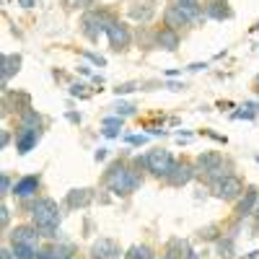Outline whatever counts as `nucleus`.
<instances>
[{
	"instance_id": "obj_12",
	"label": "nucleus",
	"mask_w": 259,
	"mask_h": 259,
	"mask_svg": "<svg viewBox=\"0 0 259 259\" xmlns=\"http://www.w3.org/2000/svg\"><path fill=\"white\" fill-rule=\"evenodd\" d=\"M182 45V36L177 29H168V26H161L153 31V47L156 50H166V52H177Z\"/></svg>"
},
{
	"instance_id": "obj_51",
	"label": "nucleus",
	"mask_w": 259,
	"mask_h": 259,
	"mask_svg": "<svg viewBox=\"0 0 259 259\" xmlns=\"http://www.w3.org/2000/svg\"><path fill=\"white\" fill-rule=\"evenodd\" d=\"M161 259H168V256H161Z\"/></svg>"
},
{
	"instance_id": "obj_34",
	"label": "nucleus",
	"mask_w": 259,
	"mask_h": 259,
	"mask_svg": "<svg viewBox=\"0 0 259 259\" xmlns=\"http://www.w3.org/2000/svg\"><path fill=\"white\" fill-rule=\"evenodd\" d=\"M124 140H127V145H145L148 143V135H127Z\"/></svg>"
},
{
	"instance_id": "obj_42",
	"label": "nucleus",
	"mask_w": 259,
	"mask_h": 259,
	"mask_svg": "<svg viewBox=\"0 0 259 259\" xmlns=\"http://www.w3.org/2000/svg\"><path fill=\"white\" fill-rule=\"evenodd\" d=\"M94 158H96V161H104V158H106V148H99L96 153H94Z\"/></svg>"
},
{
	"instance_id": "obj_1",
	"label": "nucleus",
	"mask_w": 259,
	"mask_h": 259,
	"mask_svg": "<svg viewBox=\"0 0 259 259\" xmlns=\"http://www.w3.org/2000/svg\"><path fill=\"white\" fill-rule=\"evenodd\" d=\"M101 184L109 189L114 197H130L133 192H138L143 187V174L135 163H127V161H112L106 166Z\"/></svg>"
},
{
	"instance_id": "obj_4",
	"label": "nucleus",
	"mask_w": 259,
	"mask_h": 259,
	"mask_svg": "<svg viewBox=\"0 0 259 259\" xmlns=\"http://www.w3.org/2000/svg\"><path fill=\"white\" fill-rule=\"evenodd\" d=\"M109 21H112V16L106 11L91 8V11H85L83 18H80V31H83V36L89 41H99V36L106 34V24H109Z\"/></svg>"
},
{
	"instance_id": "obj_29",
	"label": "nucleus",
	"mask_w": 259,
	"mask_h": 259,
	"mask_svg": "<svg viewBox=\"0 0 259 259\" xmlns=\"http://www.w3.org/2000/svg\"><path fill=\"white\" fill-rule=\"evenodd\" d=\"M140 89V83H135V80H130V83H119L117 89H112L117 96H124V94H133V91H138Z\"/></svg>"
},
{
	"instance_id": "obj_46",
	"label": "nucleus",
	"mask_w": 259,
	"mask_h": 259,
	"mask_svg": "<svg viewBox=\"0 0 259 259\" xmlns=\"http://www.w3.org/2000/svg\"><path fill=\"white\" fill-rule=\"evenodd\" d=\"M177 75H182L179 70H166V78H177Z\"/></svg>"
},
{
	"instance_id": "obj_22",
	"label": "nucleus",
	"mask_w": 259,
	"mask_h": 259,
	"mask_svg": "<svg viewBox=\"0 0 259 259\" xmlns=\"http://www.w3.org/2000/svg\"><path fill=\"white\" fill-rule=\"evenodd\" d=\"M231 119H244V122H254L259 119V101H244L239 106V112H233Z\"/></svg>"
},
{
	"instance_id": "obj_17",
	"label": "nucleus",
	"mask_w": 259,
	"mask_h": 259,
	"mask_svg": "<svg viewBox=\"0 0 259 259\" xmlns=\"http://www.w3.org/2000/svg\"><path fill=\"white\" fill-rule=\"evenodd\" d=\"M202 11H205V18H210V21H228L233 16L228 0H205Z\"/></svg>"
},
{
	"instance_id": "obj_26",
	"label": "nucleus",
	"mask_w": 259,
	"mask_h": 259,
	"mask_svg": "<svg viewBox=\"0 0 259 259\" xmlns=\"http://www.w3.org/2000/svg\"><path fill=\"white\" fill-rule=\"evenodd\" d=\"M11 249L18 259H36V251H39L36 246H29V244H11Z\"/></svg>"
},
{
	"instance_id": "obj_43",
	"label": "nucleus",
	"mask_w": 259,
	"mask_h": 259,
	"mask_svg": "<svg viewBox=\"0 0 259 259\" xmlns=\"http://www.w3.org/2000/svg\"><path fill=\"white\" fill-rule=\"evenodd\" d=\"M68 119L75 122V124H80V114H75V112H68Z\"/></svg>"
},
{
	"instance_id": "obj_11",
	"label": "nucleus",
	"mask_w": 259,
	"mask_h": 259,
	"mask_svg": "<svg viewBox=\"0 0 259 259\" xmlns=\"http://www.w3.org/2000/svg\"><path fill=\"white\" fill-rule=\"evenodd\" d=\"M8 241L11 244H29V246H36L39 249V241H41V231L31 223V226H16V228H11V233H8Z\"/></svg>"
},
{
	"instance_id": "obj_21",
	"label": "nucleus",
	"mask_w": 259,
	"mask_h": 259,
	"mask_svg": "<svg viewBox=\"0 0 259 259\" xmlns=\"http://www.w3.org/2000/svg\"><path fill=\"white\" fill-rule=\"evenodd\" d=\"M16 127H26V130H39L41 133V127H45V117H41L36 109H29L24 112L18 119H16Z\"/></svg>"
},
{
	"instance_id": "obj_23",
	"label": "nucleus",
	"mask_w": 259,
	"mask_h": 259,
	"mask_svg": "<svg viewBox=\"0 0 259 259\" xmlns=\"http://www.w3.org/2000/svg\"><path fill=\"white\" fill-rule=\"evenodd\" d=\"M124 259H156V251L148 244H135L124 251Z\"/></svg>"
},
{
	"instance_id": "obj_7",
	"label": "nucleus",
	"mask_w": 259,
	"mask_h": 259,
	"mask_svg": "<svg viewBox=\"0 0 259 259\" xmlns=\"http://www.w3.org/2000/svg\"><path fill=\"white\" fill-rule=\"evenodd\" d=\"M31 109V96L24 94V91H11V89H3V114L11 117H21L24 112Z\"/></svg>"
},
{
	"instance_id": "obj_15",
	"label": "nucleus",
	"mask_w": 259,
	"mask_h": 259,
	"mask_svg": "<svg viewBox=\"0 0 259 259\" xmlns=\"http://www.w3.org/2000/svg\"><path fill=\"white\" fill-rule=\"evenodd\" d=\"M41 140V133L39 130H26V127H16V140H13V145H16V150L21 156H26V153H31V150L36 148V143Z\"/></svg>"
},
{
	"instance_id": "obj_2",
	"label": "nucleus",
	"mask_w": 259,
	"mask_h": 259,
	"mask_svg": "<svg viewBox=\"0 0 259 259\" xmlns=\"http://www.w3.org/2000/svg\"><path fill=\"white\" fill-rule=\"evenodd\" d=\"M31 223L39 228V231H47V228H57L60 226V207L55 200L50 197H39L34 200V207H31Z\"/></svg>"
},
{
	"instance_id": "obj_45",
	"label": "nucleus",
	"mask_w": 259,
	"mask_h": 259,
	"mask_svg": "<svg viewBox=\"0 0 259 259\" xmlns=\"http://www.w3.org/2000/svg\"><path fill=\"white\" fill-rule=\"evenodd\" d=\"M83 75H91V68H89V65H80V68H78Z\"/></svg>"
},
{
	"instance_id": "obj_16",
	"label": "nucleus",
	"mask_w": 259,
	"mask_h": 259,
	"mask_svg": "<svg viewBox=\"0 0 259 259\" xmlns=\"http://www.w3.org/2000/svg\"><path fill=\"white\" fill-rule=\"evenodd\" d=\"M94 200H96V192L89 189V187L70 189L68 194H65V207H68V210H85Z\"/></svg>"
},
{
	"instance_id": "obj_10",
	"label": "nucleus",
	"mask_w": 259,
	"mask_h": 259,
	"mask_svg": "<svg viewBox=\"0 0 259 259\" xmlns=\"http://www.w3.org/2000/svg\"><path fill=\"white\" fill-rule=\"evenodd\" d=\"M194 163H197V171L202 174V179H207L210 174H215V171L226 168V158H223V153H218V150H202Z\"/></svg>"
},
{
	"instance_id": "obj_37",
	"label": "nucleus",
	"mask_w": 259,
	"mask_h": 259,
	"mask_svg": "<svg viewBox=\"0 0 259 259\" xmlns=\"http://www.w3.org/2000/svg\"><path fill=\"white\" fill-rule=\"evenodd\" d=\"M0 215H3V228H8V223H11V210H8V205L0 207Z\"/></svg>"
},
{
	"instance_id": "obj_36",
	"label": "nucleus",
	"mask_w": 259,
	"mask_h": 259,
	"mask_svg": "<svg viewBox=\"0 0 259 259\" xmlns=\"http://www.w3.org/2000/svg\"><path fill=\"white\" fill-rule=\"evenodd\" d=\"M83 55L89 57V60H91L94 65H99V68H104V65H106V60H104L101 55H94V52H83Z\"/></svg>"
},
{
	"instance_id": "obj_31",
	"label": "nucleus",
	"mask_w": 259,
	"mask_h": 259,
	"mask_svg": "<svg viewBox=\"0 0 259 259\" xmlns=\"http://www.w3.org/2000/svg\"><path fill=\"white\" fill-rule=\"evenodd\" d=\"M200 135H205V138H210V140H215V143H221V145L228 143L226 135H218V133H212V130H200Z\"/></svg>"
},
{
	"instance_id": "obj_40",
	"label": "nucleus",
	"mask_w": 259,
	"mask_h": 259,
	"mask_svg": "<svg viewBox=\"0 0 259 259\" xmlns=\"http://www.w3.org/2000/svg\"><path fill=\"white\" fill-rule=\"evenodd\" d=\"M166 89H168V91H182V89H184V83H177V80H168V83H166Z\"/></svg>"
},
{
	"instance_id": "obj_19",
	"label": "nucleus",
	"mask_w": 259,
	"mask_h": 259,
	"mask_svg": "<svg viewBox=\"0 0 259 259\" xmlns=\"http://www.w3.org/2000/svg\"><path fill=\"white\" fill-rule=\"evenodd\" d=\"M21 62H24L21 55H3V60H0V68H3V89H8V80L21 70Z\"/></svg>"
},
{
	"instance_id": "obj_35",
	"label": "nucleus",
	"mask_w": 259,
	"mask_h": 259,
	"mask_svg": "<svg viewBox=\"0 0 259 259\" xmlns=\"http://www.w3.org/2000/svg\"><path fill=\"white\" fill-rule=\"evenodd\" d=\"M0 187H3V194H11V192H13V184H11L8 171H3V179H0Z\"/></svg>"
},
{
	"instance_id": "obj_8",
	"label": "nucleus",
	"mask_w": 259,
	"mask_h": 259,
	"mask_svg": "<svg viewBox=\"0 0 259 259\" xmlns=\"http://www.w3.org/2000/svg\"><path fill=\"white\" fill-rule=\"evenodd\" d=\"M197 174H200V171H197V163H192V161L182 158V161L174 163V168L168 171V177H166L163 182H166L168 187H187Z\"/></svg>"
},
{
	"instance_id": "obj_47",
	"label": "nucleus",
	"mask_w": 259,
	"mask_h": 259,
	"mask_svg": "<svg viewBox=\"0 0 259 259\" xmlns=\"http://www.w3.org/2000/svg\"><path fill=\"white\" fill-rule=\"evenodd\" d=\"M254 91H256V94H259V75H256V78H254Z\"/></svg>"
},
{
	"instance_id": "obj_5",
	"label": "nucleus",
	"mask_w": 259,
	"mask_h": 259,
	"mask_svg": "<svg viewBox=\"0 0 259 259\" xmlns=\"http://www.w3.org/2000/svg\"><path fill=\"white\" fill-rule=\"evenodd\" d=\"M210 192H212V197H218V200H226V202H236L241 197V194L246 192V184L241 177H236V174H228L223 179H218L215 184H210Z\"/></svg>"
},
{
	"instance_id": "obj_24",
	"label": "nucleus",
	"mask_w": 259,
	"mask_h": 259,
	"mask_svg": "<svg viewBox=\"0 0 259 259\" xmlns=\"http://www.w3.org/2000/svg\"><path fill=\"white\" fill-rule=\"evenodd\" d=\"M223 236H226V231L218 223H210V226L197 231V239H202V241H218V239H223Z\"/></svg>"
},
{
	"instance_id": "obj_9",
	"label": "nucleus",
	"mask_w": 259,
	"mask_h": 259,
	"mask_svg": "<svg viewBox=\"0 0 259 259\" xmlns=\"http://www.w3.org/2000/svg\"><path fill=\"white\" fill-rule=\"evenodd\" d=\"M259 207V189L256 187H246V192L236 200V207H233V218L236 221H246L249 215H254Z\"/></svg>"
},
{
	"instance_id": "obj_18",
	"label": "nucleus",
	"mask_w": 259,
	"mask_h": 259,
	"mask_svg": "<svg viewBox=\"0 0 259 259\" xmlns=\"http://www.w3.org/2000/svg\"><path fill=\"white\" fill-rule=\"evenodd\" d=\"M127 13H130L133 21L148 24V21H153V16H156V6H150V0H143V3H133V6H130Z\"/></svg>"
},
{
	"instance_id": "obj_48",
	"label": "nucleus",
	"mask_w": 259,
	"mask_h": 259,
	"mask_svg": "<svg viewBox=\"0 0 259 259\" xmlns=\"http://www.w3.org/2000/svg\"><path fill=\"white\" fill-rule=\"evenodd\" d=\"M251 34H259V24H256V26H251Z\"/></svg>"
},
{
	"instance_id": "obj_25",
	"label": "nucleus",
	"mask_w": 259,
	"mask_h": 259,
	"mask_svg": "<svg viewBox=\"0 0 259 259\" xmlns=\"http://www.w3.org/2000/svg\"><path fill=\"white\" fill-rule=\"evenodd\" d=\"M233 249H236L233 236H223V239L215 241V251H218V256H231V254H233Z\"/></svg>"
},
{
	"instance_id": "obj_20",
	"label": "nucleus",
	"mask_w": 259,
	"mask_h": 259,
	"mask_svg": "<svg viewBox=\"0 0 259 259\" xmlns=\"http://www.w3.org/2000/svg\"><path fill=\"white\" fill-rule=\"evenodd\" d=\"M192 251H194V249H192L187 241H182V239H171V241L163 246V256H168V259H187Z\"/></svg>"
},
{
	"instance_id": "obj_6",
	"label": "nucleus",
	"mask_w": 259,
	"mask_h": 259,
	"mask_svg": "<svg viewBox=\"0 0 259 259\" xmlns=\"http://www.w3.org/2000/svg\"><path fill=\"white\" fill-rule=\"evenodd\" d=\"M106 39H109V47L114 52H124L130 45H133V29H130L124 21L112 16V21L106 24Z\"/></svg>"
},
{
	"instance_id": "obj_13",
	"label": "nucleus",
	"mask_w": 259,
	"mask_h": 259,
	"mask_svg": "<svg viewBox=\"0 0 259 259\" xmlns=\"http://www.w3.org/2000/svg\"><path fill=\"white\" fill-rule=\"evenodd\" d=\"M122 249L114 239H106V236H101V239H96L89 249V256L91 259H119Z\"/></svg>"
},
{
	"instance_id": "obj_27",
	"label": "nucleus",
	"mask_w": 259,
	"mask_h": 259,
	"mask_svg": "<svg viewBox=\"0 0 259 259\" xmlns=\"http://www.w3.org/2000/svg\"><path fill=\"white\" fill-rule=\"evenodd\" d=\"M62 3L70 11H91V6L96 3V0H62Z\"/></svg>"
},
{
	"instance_id": "obj_28",
	"label": "nucleus",
	"mask_w": 259,
	"mask_h": 259,
	"mask_svg": "<svg viewBox=\"0 0 259 259\" xmlns=\"http://www.w3.org/2000/svg\"><path fill=\"white\" fill-rule=\"evenodd\" d=\"M114 112H117L119 117H130V114H135V112H138V106H135V104H130V101H119V104L114 106Z\"/></svg>"
},
{
	"instance_id": "obj_32",
	"label": "nucleus",
	"mask_w": 259,
	"mask_h": 259,
	"mask_svg": "<svg viewBox=\"0 0 259 259\" xmlns=\"http://www.w3.org/2000/svg\"><path fill=\"white\" fill-rule=\"evenodd\" d=\"M101 135H104L106 140H117V138L122 135V127H104Z\"/></svg>"
},
{
	"instance_id": "obj_50",
	"label": "nucleus",
	"mask_w": 259,
	"mask_h": 259,
	"mask_svg": "<svg viewBox=\"0 0 259 259\" xmlns=\"http://www.w3.org/2000/svg\"><path fill=\"white\" fill-rule=\"evenodd\" d=\"M254 161H256V163H259V156H254Z\"/></svg>"
},
{
	"instance_id": "obj_38",
	"label": "nucleus",
	"mask_w": 259,
	"mask_h": 259,
	"mask_svg": "<svg viewBox=\"0 0 259 259\" xmlns=\"http://www.w3.org/2000/svg\"><path fill=\"white\" fill-rule=\"evenodd\" d=\"M205 68H207V62H192L187 70H189V73H200V70H205Z\"/></svg>"
},
{
	"instance_id": "obj_14",
	"label": "nucleus",
	"mask_w": 259,
	"mask_h": 259,
	"mask_svg": "<svg viewBox=\"0 0 259 259\" xmlns=\"http://www.w3.org/2000/svg\"><path fill=\"white\" fill-rule=\"evenodd\" d=\"M41 189V177L39 174H29V177H21L16 184H13V197L18 200H31L36 197V192Z\"/></svg>"
},
{
	"instance_id": "obj_3",
	"label": "nucleus",
	"mask_w": 259,
	"mask_h": 259,
	"mask_svg": "<svg viewBox=\"0 0 259 259\" xmlns=\"http://www.w3.org/2000/svg\"><path fill=\"white\" fill-rule=\"evenodd\" d=\"M145 161H148L145 171H148V174H153L156 179H166L168 171L174 168V163H177L174 153H171V150H166V148H153V150H148V153H145Z\"/></svg>"
},
{
	"instance_id": "obj_39",
	"label": "nucleus",
	"mask_w": 259,
	"mask_h": 259,
	"mask_svg": "<svg viewBox=\"0 0 259 259\" xmlns=\"http://www.w3.org/2000/svg\"><path fill=\"white\" fill-rule=\"evenodd\" d=\"M0 259H18V256L13 254V249H11V246H6L3 251H0Z\"/></svg>"
},
{
	"instance_id": "obj_49",
	"label": "nucleus",
	"mask_w": 259,
	"mask_h": 259,
	"mask_svg": "<svg viewBox=\"0 0 259 259\" xmlns=\"http://www.w3.org/2000/svg\"><path fill=\"white\" fill-rule=\"evenodd\" d=\"M182 3H197V0H182Z\"/></svg>"
},
{
	"instance_id": "obj_52",
	"label": "nucleus",
	"mask_w": 259,
	"mask_h": 259,
	"mask_svg": "<svg viewBox=\"0 0 259 259\" xmlns=\"http://www.w3.org/2000/svg\"><path fill=\"white\" fill-rule=\"evenodd\" d=\"M256 212H259V207H256Z\"/></svg>"
},
{
	"instance_id": "obj_33",
	"label": "nucleus",
	"mask_w": 259,
	"mask_h": 259,
	"mask_svg": "<svg viewBox=\"0 0 259 259\" xmlns=\"http://www.w3.org/2000/svg\"><path fill=\"white\" fill-rule=\"evenodd\" d=\"M122 122H124V117H119V114H114V117H104V127H122Z\"/></svg>"
},
{
	"instance_id": "obj_30",
	"label": "nucleus",
	"mask_w": 259,
	"mask_h": 259,
	"mask_svg": "<svg viewBox=\"0 0 259 259\" xmlns=\"http://www.w3.org/2000/svg\"><path fill=\"white\" fill-rule=\"evenodd\" d=\"M85 89H89L85 83H75V85H70V94H73V96H80V99H89L91 94L85 91Z\"/></svg>"
},
{
	"instance_id": "obj_44",
	"label": "nucleus",
	"mask_w": 259,
	"mask_h": 259,
	"mask_svg": "<svg viewBox=\"0 0 259 259\" xmlns=\"http://www.w3.org/2000/svg\"><path fill=\"white\" fill-rule=\"evenodd\" d=\"M18 6H24V8H34V0H18Z\"/></svg>"
},
{
	"instance_id": "obj_41",
	"label": "nucleus",
	"mask_w": 259,
	"mask_h": 259,
	"mask_svg": "<svg viewBox=\"0 0 259 259\" xmlns=\"http://www.w3.org/2000/svg\"><path fill=\"white\" fill-rule=\"evenodd\" d=\"M8 143H11V133H8V130H3V138H0V145L8 148Z\"/></svg>"
}]
</instances>
